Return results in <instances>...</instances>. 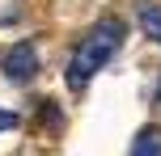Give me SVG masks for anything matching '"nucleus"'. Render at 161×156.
<instances>
[{
	"instance_id": "obj_4",
	"label": "nucleus",
	"mask_w": 161,
	"mask_h": 156,
	"mask_svg": "<svg viewBox=\"0 0 161 156\" xmlns=\"http://www.w3.org/2000/svg\"><path fill=\"white\" fill-rule=\"evenodd\" d=\"M131 156H161V127H140L131 139Z\"/></svg>"
},
{
	"instance_id": "obj_6",
	"label": "nucleus",
	"mask_w": 161,
	"mask_h": 156,
	"mask_svg": "<svg viewBox=\"0 0 161 156\" xmlns=\"http://www.w3.org/2000/svg\"><path fill=\"white\" fill-rule=\"evenodd\" d=\"M157 101H161V89H157Z\"/></svg>"
},
{
	"instance_id": "obj_3",
	"label": "nucleus",
	"mask_w": 161,
	"mask_h": 156,
	"mask_svg": "<svg viewBox=\"0 0 161 156\" xmlns=\"http://www.w3.org/2000/svg\"><path fill=\"white\" fill-rule=\"evenodd\" d=\"M136 17H140V30H144L148 38L161 47V4H153V0H140V4H136Z\"/></svg>"
},
{
	"instance_id": "obj_1",
	"label": "nucleus",
	"mask_w": 161,
	"mask_h": 156,
	"mask_svg": "<svg viewBox=\"0 0 161 156\" xmlns=\"http://www.w3.org/2000/svg\"><path fill=\"white\" fill-rule=\"evenodd\" d=\"M119 47H123V21H119V17H102V21L76 42L72 59H68V72H64V76H68V89L80 93L89 80H93V72H97Z\"/></svg>"
},
{
	"instance_id": "obj_5",
	"label": "nucleus",
	"mask_w": 161,
	"mask_h": 156,
	"mask_svg": "<svg viewBox=\"0 0 161 156\" xmlns=\"http://www.w3.org/2000/svg\"><path fill=\"white\" fill-rule=\"evenodd\" d=\"M17 123H21V118H17V114H4V110H0V131H13Z\"/></svg>"
},
{
	"instance_id": "obj_2",
	"label": "nucleus",
	"mask_w": 161,
	"mask_h": 156,
	"mask_svg": "<svg viewBox=\"0 0 161 156\" xmlns=\"http://www.w3.org/2000/svg\"><path fill=\"white\" fill-rule=\"evenodd\" d=\"M4 76L13 84H30L38 76V51H34V42H13L4 51Z\"/></svg>"
}]
</instances>
